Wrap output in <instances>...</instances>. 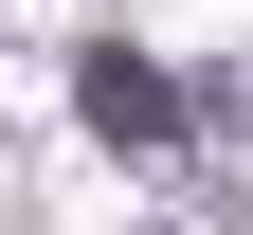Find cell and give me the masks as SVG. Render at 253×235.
Returning <instances> with one entry per match:
<instances>
[{
    "instance_id": "1",
    "label": "cell",
    "mask_w": 253,
    "mask_h": 235,
    "mask_svg": "<svg viewBox=\"0 0 253 235\" xmlns=\"http://www.w3.org/2000/svg\"><path fill=\"white\" fill-rule=\"evenodd\" d=\"M73 109L109 127V145H163V127H181V73H145V54H90V73H73Z\"/></svg>"
}]
</instances>
